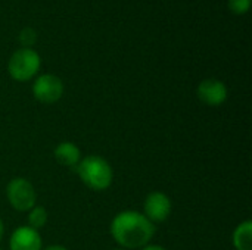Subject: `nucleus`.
I'll use <instances>...</instances> for the list:
<instances>
[{
  "mask_svg": "<svg viewBox=\"0 0 252 250\" xmlns=\"http://www.w3.org/2000/svg\"><path fill=\"white\" fill-rule=\"evenodd\" d=\"M109 231L121 249H142L154 239L155 225L142 212L123 211L114 217Z\"/></svg>",
  "mask_w": 252,
  "mask_h": 250,
  "instance_id": "obj_1",
  "label": "nucleus"
},
{
  "mask_svg": "<svg viewBox=\"0 0 252 250\" xmlns=\"http://www.w3.org/2000/svg\"><path fill=\"white\" fill-rule=\"evenodd\" d=\"M75 171L83 184L94 192H103L109 189L114 181V171L111 164L99 155H89L81 158L75 167Z\"/></svg>",
  "mask_w": 252,
  "mask_h": 250,
  "instance_id": "obj_2",
  "label": "nucleus"
},
{
  "mask_svg": "<svg viewBox=\"0 0 252 250\" xmlns=\"http://www.w3.org/2000/svg\"><path fill=\"white\" fill-rule=\"evenodd\" d=\"M41 66V57L32 47H21L12 53L7 62L9 75L18 83H27L34 78Z\"/></svg>",
  "mask_w": 252,
  "mask_h": 250,
  "instance_id": "obj_3",
  "label": "nucleus"
},
{
  "mask_svg": "<svg viewBox=\"0 0 252 250\" xmlns=\"http://www.w3.org/2000/svg\"><path fill=\"white\" fill-rule=\"evenodd\" d=\"M6 197L9 205L18 212H28L37 202L34 186L24 177H15L7 183Z\"/></svg>",
  "mask_w": 252,
  "mask_h": 250,
  "instance_id": "obj_4",
  "label": "nucleus"
},
{
  "mask_svg": "<svg viewBox=\"0 0 252 250\" xmlns=\"http://www.w3.org/2000/svg\"><path fill=\"white\" fill-rule=\"evenodd\" d=\"M63 90L65 87L62 80L53 74H41L35 78L32 84V94L35 100L46 105L61 100V97L63 96Z\"/></svg>",
  "mask_w": 252,
  "mask_h": 250,
  "instance_id": "obj_5",
  "label": "nucleus"
},
{
  "mask_svg": "<svg viewBox=\"0 0 252 250\" xmlns=\"http://www.w3.org/2000/svg\"><path fill=\"white\" fill-rule=\"evenodd\" d=\"M171 199L162 192H152L143 202V215L152 222H164L171 214Z\"/></svg>",
  "mask_w": 252,
  "mask_h": 250,
  "instance_id": "obj_6",
  "label": "nucleus"
},
{
  "mask_svg": "<svg viewBox=\"0 0 252 250\" xmlns=\"http://www.w3.org/2000/svg\"><path fill=\"white\" fill-rule=\"evenodd\" d=\"M196 94H198V99L204 105L217 108L227 100L229 91L223 81L217 78H207L199 83L196 88Z\"/></svg>",
  "mask_w": 252,
  "mask_h": 250,
  "instance_id": "obj_7",
  "label": "nucleus"
},
{
  "mask_svg": "<svg viewBox=\"0 0 252 250\" xmlns=\"http://www.w3.org/2000/svg\"><path fill=\"white\" fill-rule=\"evenodd\" d=\"M9 249L10 250H41L43 240L40 233L28 225L18 227L13 230L9 239Z\"/></svg>",
  "mask_w": 252,
  "mask_h": 250,
  "instance_id": "obj_8",
  "label": "nucleus"
},
{
  "mask_svg": "<svg viewBox=\"0 0 252 250\" xmlns=\"http://www.w3.org/2000/svg\"><path fill=\"white\" fill-rule=\"evenodd\" d=\"M55 161L62 165V167H68V168H75L78 165V162L81 161V152L80 149L71 143V141H62L56 146L55 152H53Z\"/></svg>",
  "mask_w": 252,
  "mask_h": 250,
  "instance_id": "obj_9",
  "label": "nucleus"
},
{
  "mask_svg": "<svg viewBox=\"0 0 252 250\" xmlns=\"http://www.w3.org/2000/svg\"><path fill=\"white\" fill-rule=\"evenodd\" d=\"M232 242L236 250H252V221L247 220L238 224L233 231Z\"/></svg>",
  "mask_w": 252,
  "mask_h": 250,
  "instance_id": "obj_10",
  "label": "nucleus"
},
{
  "mask_svg": "<svg viewBox=\"0 0 252 250\" xmlns=\"http://www.w3.org/2000/svg\"><path fill=\"white\" fill-rule=\"evenodd\" d=\"M47 218H49V215H47L46 208L35 205L34 208H31L28 211V227L38 231L40 228H43L47 224Z\"/></svg>",
  "mask_w": 252,
  "mask_h": 250,
  "instance_id": "obj_11",
  "label": "nucleus"
},
{
  "mask_svg": "<svg viewBox=\"0 0 252 250\" xmlns=\"http://www.w3.org/2000/svg\"><path fill=\"white\" fill-rule=\"evenodd\" d=\"M18 40L19 43L22 44V47H32V44L35 43L37 40V32L34 28L31 27H25L21 29L19 35H18Z\"/></svg>",
  "mask_w": 252,
  "mask_h": 250,
  "instance_id": "obj_12",
  "label": "nucleus"
},
{
  "mask_svg": "<svg viewBox=\"0 0 252 250\" xmlns=\"http://www.w3.org/2000/svg\"><path fill=\"white\" fill-rule=\"evenodd\" d=\"M227 6L235 15H244L250 10L251 0H227Z\"/></svg>",
  "mask_w": 252,
  "mask_h": 250,
  "instance_id": "obj_13",
  "label": "nucleus"
},
{
  "mask_svg": "<svg viewBox=\"0 0 252 250\" xmlns=\"http://www.w3.org/2000/svg\"><path fill=\"white\" fill-rule=\"evenodd\" d=\"M140 250H167V249H164L162 246H158V245H148V246L142 248Z\"/></svg>",
  "mask_w": 252,
  "mask_h": 250,
  "instance_id": "obj_14",
  "label": "nucleus"
},
{
  "mask_svg": "<svg viewBox=\"0 0 252 250\" xmlns=\"http://www.w3.org/2000/svg\"><path fill=\"white\" fill-rule=\"evenodd\" d=\"M41 250H68L65 246H61V245H52V246H47Z\"/></svg>",
  "mask_w": 252,
  "mask_h": 250,
  "instance_id": "obj_15",
  "label": "nucleus"
},
{
  "mask_svg": "<svg viewBox=\"0 0 252 250\" xmlns=\"http://www.w3.org/2000/svg\"><path fill=\"white\" fill-rule=\"evenodd\" d=\"M3 236H4V224H3V221H1V218H0V242H1V239H3Z\"/></svg>",
  "mask_w": 252,
  "mask_h": 250,
  "instance_id": "obj_16",
  "label": "nucleus"
},
{
  "mask_svg": "<svg viewBox=\"0 0 252 250\" xmlns=\"http://www.w3.org/2000/svg\"><path fill=\"white\" fill-rule=\"evenodd\" d=\"M112 250H124V249H112Z\"/></svg>",
  "mask_w": 252,
  "mask_h": 250,
  "instance_id": "obj_17",
  "label": "nucleus"
},
{
  "mask_svg": "<svg viewBox=\"0 0 252 250\" xmlns=\"http://www.w3.org/2000/svg\"><path fill=\"white\" fill-rule=\"evenodd\" d=\"M0 250H1V249H0Z\"/></svg>",
  "mask_w": 252,
  "mask_h": 250,
  "instance_id": "obj_18",
  "label": "nucleus"
}]
</instances>
